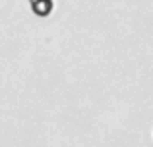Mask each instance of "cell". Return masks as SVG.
<instances>
[{
	"instance_id": "1",
	"label": "cell",
	"mask_w": 153,
	"mask_h": 147,
	"mask_svg": "<svg viewBox=\"0 0 153 147\" xmlns=\"http://www.w3.org/2000/svg\"><path fill=\"white\" fill-rule=\"evenodd\" d=\"M31 2V10L37 16H49L54 6V0H29Z\"/></svg>"
}]
</instances>
